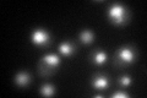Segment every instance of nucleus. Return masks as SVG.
<instances>
[{"label":"nucleus","mask_w":147,"mask_h":98,"mask_svg":"<svg viewBox=\"0 0 147 98\" xmlns=\"http://www.w3.org/2000/svg\"><path fill=\"white\" fill-rule=\"evenodd\" d=\"M109 17L112 18V21L114 23H121L124 21V17H125V10L121 5L115 4L110 7L109 10Z\"/></svg>","instance_id":"obj_1"},{"label":"nucleus","mask_w":147,"mask_h":98,"mask_svg":"<svg viewBox=\"0 0 147 98\" xmlns=\"http://www.w3.org/2000/svg\"><path fill=\"white\" fill-rule=\"evenodd\" d=\"M32 41L36 44H44L48 41V34L44 31H36L32 33Z\"/></svg>","instance_id":"obj_2"},{"label":"nucleus","mask_w":147,"mask_h":98,"mask_svg":"<svg viewBox=\"0 0 147 98\" xmlns=\"http://www.w3.org/2000/svg\"><path fill=\"white\" fill-rule=\"evenodd\" d=\"M119 58H120L123 62H126V63H130L134 60V53L131 52L130 49H126L124 48L119 52Z\"/></svg>","instance_id":"obj_3"},{"label":"nucleus","mask_w":147,"mask_h":98,"mask_svg":"<svg viewBox=\"0 0 147 98\" xmlns=\"http://www.w3.org/2000/svg\"><path fill=\"white\" fill-rule=\"evenodd\" d=\"M43 60L48 65H50V66H55V65H58V63H59V58L57 57V55H54V54L45 55V57L43 58Z\"/></svg>","instance_id":"obj_4"},{"label":"nucleus","mask_w":147,"mask_h":98,"mask_svg":"<svg viewBox=\"0 0 147 98\" xmlns=\"http://www.w3.org/2000/svg\"><path fill=\"white\" fill-rule=\"evenodd\" d=\"M28 80H30V77H28V75H27L26 72H20V74H18V75L16 76V82L18 83V85H21V86L27 85Z\"/></svg>","instance_id":"obj_5"},{"label":"nucleus","mask_w":147,"mask_h":98,"mask_svg":"<svg viewBox=\"0 0 147 98\" xmlns=\"http://www.w3.org/2000/svg\"><path fill=\"white\" fill-rule=\"evenodd\" d=\"M93 85H94V87L99 88V90H103V88L108 86V81H107V78H104V77H97L94 80Z\"/></svg>","instance_id":"obj_6"},{"label":"nucleus","mask_w":147,"mask_h":98,"mask_svg":"<svg viewBox=\"0 0 147 98\" xmlns=\"http://www.w3.org/2000/svg\"><path fill=\"white\" fill-rule=\"evenodd\" d=\"M92 39H93V34H92L90 31H84L81 33V41L84 42V43H90Z\"/></svg>","instance_id":"obj_7"},{"label":"nucleus","mask_w":147,"mask_h":98,"mask_svg":"<svg viewBox=\"0 0 147 98\" xmlns=\"http://www.w3.org/2000/svg\"><path fill=\"white\" fill-rule=\"evenodd\" d=\"M59 49H60V53H63L64 55H69V54L72 52V47L69 44V43H63Z\"/></svg>","instance_id":"obj_8"},{"label":"nucleus","mask_w":147,"mask_h":98,"mask_svg":"<svg viewBox=\"0 0 147 98\" xmlns=\"http://www.w3.org/2000/svg\"><path fill=\"white\" fill-rule=\"evenodd\" d=\"M94 60H96V63H98V64H102L105 62V54L103 52H99L96 54V57H94Z\"/></svg>","instance_id":"obj_9"},{"label":"nucleus","mask_w":147,"mask_h":98,"mask_svg":"<svg viewBox=\"0 0 147 98\" xmlns=\"http://www.w3.org/2000/svg\"><path fill=\"white\" fill-rule=\"evenodd\" d=\"M53 92H54V90H53V87H52V86H49V85H44V86L42 87V93H43V95H45V96H50V95H53Z\"/></svg>","instance_id":"obj_10"},{"label":"nucleus","mask_w":147,"mask_h":98,"mask_svg":"<svg viewBox=\"0 0 147 98\" xmlns=\"http://www.w3.org/2000/svg\"><path fill=\"white\" fill-rule=\"evenodd\" d=\"M130 78H129L127 76H124V77H121V80H120V82L123 83V85H129V83H130Z\"/></svg>","instance_id":"obj_11"},{"label":"nucleus","mask_w":147,"mask_h":98,"mask_svg":"<svg viewBox=\"0 0 147 98\" xmlns=\"http://www.w3.org/2000/svg\"><path fill=\"white\" fill-rule=\"evenodd\" d=\"M114 98H117V97H126L125 93H123V92H119V93H115V95H113Z\"/></svg>","instance_id":"obj_12"}]
</instances>
